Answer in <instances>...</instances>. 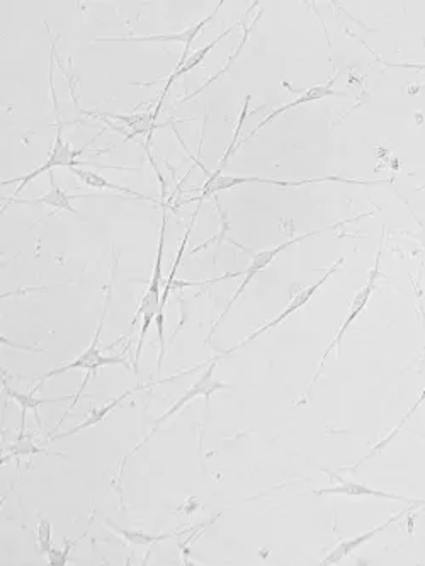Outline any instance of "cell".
Wrapping results in <instances>:
<instances>
[{"label":"cell","instance_id":"6da1fadb","mask_svg":"<svg viewBox=\"0 0 425 566\" xmlns=\"http://www.w3.org/2000/svg\"><path fill=\"white\" fill-rule=\"evenodd\" d=\"M109 299H111V286L107 288L104 312H103V316H101V320H99V327H97V330H96V336H94L92 342H90V345L85 349L84 353H82L81 356L77 357V359H73V361L66 362L64 366L55 368V369H50L48 373H44V375H40V376L35 377V379H38V381H40V383L35 386V390L38 392L46 379H51V377L58 376V375H64L66 371L79 369V371H85V373H87V375H85L82 386L79 388V393H77V395L73 397V399H72V405H70V408L66 410V414H65L62 422L68 417V414L72 412V408H75V407H77V403H79L81 399L84 397L85 384L89 383V379H90V377L94 376V375L97 373V369H101V368H104V366H123V368L129 369V364H128L127 359H123V357L120 356H104V354H103V351L99 349V340H101L103 327H104V322H106ZM62 422H60V423H62Z\"/></svg>","mask_w":425,"mask_h":566},{"label":"cell","instance_id":"7a4b0ae2","mask_svg":"<svg viewBox=\"0 0 425 566\" xmlns=\"http://www.w3.org/2000/svg\"><path fill=\"white\" fill-rule=\"evenodd\" d=\"M269 184V186H279V188H301L308 184H319V182H345V184H359V186H380L388 184L391 181H362V179H349L344 175H327V177H315V179H299V181H276V179H266V177H240V175H218V177H208L206 182L201 186V196H197L196 201L197 205H203L205 199L212 198V194L228 190V189L238 188L242 184Z\"/></svg>","mask_w":425,"mask_h":566},{"label":"cell","instance_id":"3957f363","mask_svg":"<svg viewBox=\"0 0 425 566\" xmlns=\"http://www.w3.org/2000/svg\"><path fill=\"white\" fill-rule=\"evenodd\" d=\"M162 225H160V236H158V252H157V260H155V267L151 273L149 288L143 294L138 312L135 314L133 323H136V320L142 316V329L138 334V344L135 349V373H138L140 368V357L142 351L145 345V338L149 334L150 327L153 323V320L157 318V314H160V305H162V296H160V286H162V257H164V244H166V230H167V213L162 211Z\"/></svg>","mask_w":425,"mask_h":566},{"label":"cell","instance_id":"277c9868","mask_svg":"<svg viewBox=\"0 0 425 566\" xmlns=\"http://www.w3.org/2000/svg\"><path fill=\"white\" fill-rule=\"evenodd\" d=\"M214 369H216V359H212V362L208 364V368L205 369V373L201 375V376L196 379V383L192 384L189 390H186L184 392V395L181 397V399H177L172 407H170L169 410L164 414V415H160L158 419L155 420V423H153V427L150 429L149 434L143 438V440H140L131 451H129V454L125 456V460H123V466H121V471H123V468H125V464H127L128 460L138 451V449H142L147 442H149L153 436H155V432L160 429V425L164 423V422H167V420L172 417V415H175L177 412H181L189 401L192 399H199V397H205L206 399V403L210 405V399H212V393H216L218 390H225V388H228V384H225V383H221V381H218V379H214Z\"/></svg>","mask_w":425,"mask_h":566},{"label":"cell","instance_id":"5b68a950","mask_svg":"<svg viewBox=\"0 0 425 566\" xmlns=\"http://www.w3.org/2000/svg\"><path fill=\"white\" fill-rule=\"evenodd\" d=\"M380 277H382V273H380V252H378V255H376V264H375L373 271L369 273V279H367L366 286H364L362 290H359L358 294L354 296V299H352V303H351V308H349V314H347V318L344 320V323L340 325L337 334H336V337L330 340L328 347L325 349L323 356L320 359L319 368H317V371H315V375H313V379H312L310 386L306 388V393L301 397V399L298 401L297 405H301V403H305L306 399H310L312 390L315 388V384H317L319 377L321 376V373H323V368H325V361H327V357L330 356V353H332L334 349H340L342 338L345 336V332L352 327V323H354V322L361 316L362 312H364V308H366V305H367V301L371 299V296H373L375 290H376V283H378V279H380Z\"/></svg>","mask_w":425,"mask_h":566},{"label":"cell","instance_id":"8992f818","mask_svg":"<svg viewBox=\"0 0 425 566\" xmlns=\"http://www.w3.org/2000/svg\"><path fill=\"white\" fill-rule=\"evenodd\" d=\"M82 153H84V148H81V150H73L70 143L64 142V129H62V126H60V128H58V131H57L55 143H53V147L50 150L48 159H46V162H44L42 166L35 168V170H33V172H29V174H21V175H16V177H12V179L2 181V186H9V184H14V182H19V186H18V189L14 190L12 198L5 199V201H7V205H5V208H4V210H7V206H9V205H12V203L16 201V198L21 194L22 190L26 189V186H27L31 181L38 179V177L42 175L44 172H50L51 168L57 167H79V166H81V162L77 160V157H79V155H82Z\"/></svg>","mask_w":425,"mask_h":566},{"label":"cell","instance_id":"52a82bcc","mask_svg":"<svg viewBox=\"0 0 425 566\" xmlns=\"http://www.w3.org/2000/svg\"><path fill=\"white\" fill-rule=\"evenodd\" d=\"M321 231H312V233H305V235H299L297 238H291V240H286V242H282V244H279L276 247H273V249H267V251H259L252 253V262H251V266L243 271V273H235V274H227L225 277H238L240 274L243 275V281L240 283V286H238V290L235 291L234 296H232V299L227 303V306H225V310L221 312L220 314V318L214 322V325H212V332H210V336L208 338L216 332V329L220 327V323L225 320V316L228 314L230 312V308L234 306L235 303L238 301V298L242 296V293L247 290V286L252 283V279H254L257 274L262 273V271H266L267 267H269V264L276 259L279 253H282V252L286 251V249H290L291 245H297L299 242H303V240H306V238H310V236H315V235H320Z\"/></svg>","mask_w":425,"mask_h":566},{"label":"cell","instance_id":"ba28073f","mask_svg":"<svg viewBox=\"0 0 425 566\" xmlns=\"http://www.w3.org/2000/svg\"><path fill=\"white\" fill-rule=\"evenodd\" d=\"M344 262V257H340L339 260H336L334 262V266L327 271V273L323 274L321 277H320V281H317L315 284H312L310 288H305V290H301L299 293L291 299V303L281 312V314H277L274 320H271V322H267L266 325H262L259 330H255L252 336L245 337L242 342H238L236 345H234L232 349H228L227 353H225V356H228V354H232L235 351H238L240 347H243V345H247L249 342H254L255 338H259V337L262 336V334H266V332H269L271 329H274L277 325H281L288 316H291L293 314H297L298 310H301L303 306H306L310 301H312V298L315 296V294L319 293L320 288L334 275V274L337 273V269H339L340 264Z\"/></svg>","mask_w":425,"mask_h":566},{"label":"cell","instance_id":"9c48e42d","mask_svg":"<svg viewBox=\"0 0 425 566\" xmlns=\"http://www.w3.org/2000/svg\"><path fill=\"white\" fill-rule=\"evenodd\" d=\"M225 2H218L216 7L212 9V14L201 21L191 24L189 27H186L184 31L181 33H172V35H151V36H125V38H120V36H111V38H96V42H179L184 43V53L181 57V60L177 65H184V62L188 60V57L191 55V44L197 40V36L201 35V31L205 29V26H208L212 22V18L216 16V12L223 7Z\"/></svg>","mask_w":425,"mask_h":566},{"label":"cell","instance_id":"30bf717a","mask_svg":"<svg viewBox=\"0 0 425 566\" xmlns=\"http://www.w3.org/2000/svg\"><path fill=\"white\" fill-rule=\"evenodd\" d=\"M417 505H410L408 508H404V510H400V512H397V514H393L391 517H388L382 524L376 525L375 529H371V531H367V532H364L361 536H356V538H351V539H344V541H340L339 545L336 546L325 558H323V562H321V565H337L340 563L342 560H345L347 556H351L358 547H361V546L366 545V543H369V541H373L380 532L382 531H386L388 527L391 524H395L397 521H400V519H404L406 514H412L413 512V508H415Z\"/></svg>","mask_w":425,"mask_h":566},{"label":"cell","instance_id":"8fae6325","mask_svg":"<svg viewBox=\"0 0 425 566\" xmlns=\"http://www.w3.org/2000/svg\"><path fill=\"white\" fill-rule=\"evenodd\" d=\"M334 480H337L339 485L336 486H328V488H320L315 490L313 493L315 495H345V497H376V499H388V500H398V502L408 503V505H417V507H424L425 500L422 499H406L402 495H395V493H386V492H380V490H375L364 483L358 482H347L344 478H340L339 475L336 473H330Z\"/></svg>","mask_w":425,"mask_h":566},{"label":"cell","instance_id":"7c38bea8","mask_svg":"<svg viewBox=\"0 0 425 566\" xmlns=\"http://www.w3.org/2000/svg\"><path fill=\"white\" fill-rule=\"evenodd\" d=\"M162 383H166V379H158V381H151V383H145V384H138V386H135V388H131V390H127V392L121 393L120 397L107 401L104 405H99L97 408H92V412L89 414V417H87L84 422H81L79 425H75L73 429L65 430L64 434H53V436H50V440L64 439V438H68V436H75V434L82 432L85 429H90V427L97 425L99 422H103V420L106 419L107 415H109L112 410H116L125 399H129L131 395H135V393H138V392H143V390H149L151 386H157V384H162Z\"/></svg>","mask_w":425,"mask_h":566},{"label":"cell","instance_id":"4fadbf2b","mask_svg":"<svg viewBox=\"0 0 425 566\" xmlns=\"http://www.w3.org/2000/svg\"><path fill=\"white\" fill-rule=\"evenodd\" d=\"M336 79V77H334ZM334 79H330V82H327V84L321 85H313V87H310V89H306L305 92H301V96L298 97L297 101H293V103H288V105H281V107H277L274 109L264 121H260L259 126L251 131V135L249 136H245L243 140H242V143H245V142H249V140H252L254 136H257V133L264 128V126L271 125L274 120H276L277 116H281L282 112H286V111H290V109H295L298 105H308V103H315V101H320V99H325V97H347V94L345 92H339V90H336V89H332V84H334Z\"/></svg>","mask_w":425,"mask_h":566},{"label":"cell","instance_id":"5bb4252c","mask_svg":"<svg viewBox=\"0 0 425 566\" xmlns=\"http://www.w3.org/2000/svg\"><path fill=\"white\" fill-rule=\"evenodd\" d=\"M201 210V205H197V210L194 213V216H192L191 225L188 227V230H186V235H184V238H182V244H181V249H179V253H177V259H175V262H174V266H172V269H170L169 279H167V284H166V290H164V294H162V305H160V314H157V318H155V323H157V332H158V342H160V357H158V373L162 371V364H164V357H166V338H164V325H166V314H164V310H166V305H167V299H169L170 291H172V288H174V279H175V273H177V269H179V266H181V260H182V255H184V251H186V244H188V240H189V235H191V230L194 229V223H196V216H197V213Z\"/></svg>","mask_w":425,"mask_h":566},{"label":"cell","instance_id":"9a60e30c","mask_svg":"<svg viewBox=\"0 0 425 566\" xmlns=\"http://www.w3.org/2000/svg\"><path fill=\"white\" fill-rule=\"evenodd\" d=\"M73 175H77L82 184L87 188L101 189V190H116V192H121V194H129L133 198H140V199H150L143 194H138L136 190L133 189L125 188V186H120V184H114V182H109L104 175L97 174V172H92V170H87V168L73 167L70 168Z\"/></svg>","mask_w":425,"mask_h":566},{"label":"cell","instance_id":"2e32d148","mask_svg":"<svg viewBox=\"0 0 425 566\" xmlns=\"http://www.w3.org/2000/svg\"><path fill=\"white\" fill-rule=\"evenodd\" d=\"M106 525L114 531L116 534H120L127 543L129 545H157V543H162V541H167L170 538H175L179 534H182L181 531H174V532H166V534H150V532H143V531H135V529H123L118 524H114L112 521L106 519Z\"/></svg>","mask_w":425,"mask_h":566},{"label":"cell","instance_id":"e0dca14e","mask_svg":"<svg viewBox=\"0 0 425 566\" xmlns=\"http://www.w3.org/2000/svg\"><path fill=\"white\" fill-rule=\"evenodd\" d=\"M4 390H5V395L9 399H14L19 407H21V415H26V412H33L35 414V419L38 422V425H42V420H40V407L42 405H48V403H58V401H65V399H72V397H58V399H36L35 393L36 390L33 388L31 393H19L12 388L7 386V383H4Z\"/></svg>","mask_w":425,"mask_h":566},{"label":"cell","instance_id":"ac0fdd59","mask_svg":"<svg viewBox=\"0 0 425 566\" xmlns=\"http://www.w3.org/2000/svg\"><path fill=\"white\" fill-rule=\"evenodd\" d=\"M50 184H51L50 192L42 196L40 199L31 201V205H48V206H51L55 211L65 210L77 214L79 211L73 208L72 201L77 199V198H84V196H70L68 192H65L64 189L57 184V181H55L53 175H50Z\"/></svg>","mask_w":425,"mask_h":566},{"label":"cell","instance_id":"d6986e66","mask_svg":"<svg viewBox=\"0 0 425 566\" xmlns=\"http://www.w3.org/2000/svg\"><path fill=\"white\" fill-rule=\"evenodd\" d=\"M422 403H425V386L424 390H422V393L419 395V399H415V403L412 405V408H410V410L405 414L404 417L400 419L398 425H397L393 430H390V432H388V434H386V436H384V438H382V439L380 440V442H378V444H376L371 451H369V454H366V456L362 458L361 461L358 462V464H354L352 468H347V469H349V471H356V469L361 466L362 462L367 461L369 458H373V456H376L378 453H382V449H384V447H386L391 440L395 439V438L398 436V432L404 429L405 425H406V422L417 414V410L422 407Z\"/></svg>","mask_w":425,"mask_h":566},{"label":"cell","instance_id":"ffe728a7","mask_svg":"<svg viewBox=\"0 0 425 566\" xmlns=\"http://www.w3.org/2000/svg\"><path fill=\"white\" fill-rule=\"evenodd\" d=\"M260 14H262V11L259 12V16L255 18L254 22H252V24H251L249 27H245V31H243V36H242V40H240V44L236 46V50H235L234 55H232V57H230V58L227 60V63L223 65V68H220V70H218V72H216V74H214L212 77H210V79H208V81H206L205 84L201 85V87H199L197 90H194V92H192V94H189V96H186V97H182V99H179L181 103H186V101H191V99H194V97H197V96H199V94H201L203 90H206V89H208L210 85L214 84L216 81H220L221 77H225V75H227V72H228V70L232 68V65H234L235 60L238 58V55H240V51L243 50V46H245V43L249 42V38H251V31H252V27H254L255 22H257V19L260 18Z\"/></svg>","mask_w":425,"mask_h":566},{"label":"cell","instance_id":"44dd1931","mask_svg":"<svg viewBox=\"0 0 425 566\" xmlns=\"http://www.w3.org/2000/svg\"><path fill=\"white\" fill-rule=\"evenodd\" d=\"M5 456H2V464L4 462H7L9 458H22V456H35V454H48L46 453V449H42V447H38V446H35L33 444V440L31 438H27L26 434H24V419H22L21 425V434H19V438L18 440L14 442V444H11V446H7L5 447Z\"/></svg>","mask_w":425,"mask_h":566},{"label":"cell","instance_id":"7402d4cb","mask_svg":"<svg viewBox=\"0 0 425 566\" xmlns=\"http://www.w3.org/2000/svg\"><path fill=\"white\" fill-rule=\"evenodd\" d=\"M85 536H87V532L82 534L81 538H77V539H73V541H70V539H65V549H53L51 547V551L46 554L48 556V562H50V565L51 566H65L68 565V560H70V551L75 547V545L79 543V541H82Z\"/></svg>","mask_w":425,"mask_h":566},{"label":"cell","instance_id":"603a6c76","mask_svg":"<svg viewBox=\"0 0 425 566\" xmlns=\"http://www.w3.org/2000/svg\"><path fill=\"white\" fill-rule=\"evenodd\" d=\"M38 546L42 554H48L51 551V523L50 521H42L38 525Z\"/></svg>","mask_w":425,"mask_h":566},{"label":"cell","instance_id":"cb8c5ba5","mask_svg":"<svg viewBox=\"0 0 425 566\" xmlns=\"http://www.w3.org/2000/svg\"><path fill=\"white\" fill-rule=\"evenodd\" d=\"M388 66H398V68H410L417 72H425V63H388Z\"/></svg>","mask_w":425,"mask_h":566},{"label":"cell","instance_id":"d4e9b609","mask_svg":"<svg viewBox=\"0 0 425 566\" xmlns=\"http://www.w3.org/2000/svg\"><path fill=\"white\" fill-rule=\"evenodd\" d=\"M424 323H425V316H424Z\"/></svg>","mask_w":425,"mask_h":566}]
</instances>
